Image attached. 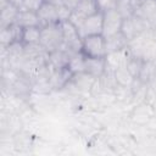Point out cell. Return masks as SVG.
I'll return each instance as SVG.
<instances>
[{
  "label": "cell",
  "instance_id": "7a4b0ae2",
  "mask_svg": "<svg viewBox=\"0 0 156 156\" xmlns=\"http://www.w3.org/2000/svg\"><path fill=\"white\" fill-rule=\"evenodd\" d=\"M151 29H152V26L150 24V22H147L146 20H144L136 15H133V16L123 20L121 33L129 41L140 34L150 32Z\"/></svg>",
  "mask_w": 156,
  "mask_h": 156
},
{
  "label": "cell",
  "instance_id": "52a82bcc",
  "mask_svg": "<svg viewBox=\"0 0 156 156\" xmlns=\"http://www.w3.org/2000/svg\"><path fill=\"white\" fill-rule=\"evenodd\" d=\"M37 13H38V17H39L40 27L52 24V23H60L58 17H57V7L55 5H52L51 2L46 1V0L39 7Z\"/></svg>",
  "mask_w": 156,
  "mask_h": 156
},
{
  "label": "cell",
  "instance_id": "2e32d148",
  "mask_svg": "<svg viewBox=\"0 0 156 156\" xmlns=\"http://www.w3.org/2000/svg\"><path fill=\"white\" fill-rule=\"evenodd\" d=\"M67 68L69 69V72L72 74L85 72V56H84V54L82 51L73 52L69 56V60H68V63H67Z\"/></svg>",
  "mask_w": 156,
  "mask_h": 156
},
{
  "label": "cell",
  "instance_id": "5bb4252c",
  "mask_svg": "<svg viewBox=\"0 0 156 156\" xmlns=\"http://www.w3.org/2000/svg\"><path fill=\"white\" fill-rule=\"evenodd\" d=\"M40 35H41V27L39 26L26 27V28H22L21 41L23 43V45L40 44Z\"/></svg>",
  "mask_w": 156,
  "mask_h": 156
},
{
  "label": "cell",
  "instance_id": "277c9868",
  "mask_svg": "<svg viewBox=\"0 0 156 156\" xmlns=\"http://www.w3.org/2000/svg\"><path fill=\"white\" fill-rule=\"evenodd\" d=\"M123 17L117 10H110L104 12V26H102V35L105 38L111 37L121 32Z\"/></svg>",
  "mask_w": 156,
  "mask_h": 156
},
{
  "label": "cell",
  "instance_id": "5b68a950",
  "mask_svg": "<svg viewBox=\"0 0 156 156\" xmlns=\"http://www.w3.org/2000/svg\"><path fill=\"white\" fill-rule=\"evenodd\" d=\"M102 26H104V13L98 11L84 21L83 26L79 29V34L82 39L87 35L102 34Z\"/></svg>",
  "mask_w": 156,
  "mask_h": 156
},
{
  "label": "cell",
  "instance_id": "603a6c76",
  "mask_svg": "<svg viewBox=\"0 0 156 156\" xmlns=\"http://www.w3.org/2000/svg\"><path fill=\"white\" fill-rule=\"evenodd\" d=\"M44 1L45 0H23V5L21 9H26V10H30V11L37 12Z\"/></svg>",
  "mask_w": 156,
  "mask_h": 156
},
{
  "label": "cell",
  "instance_id": "6da1fadb",
  "mask_svg": "<svg viewBox=\"0 0 156 156\" xmlns=\"http://www.w3.org/2000/svg\"><path fill=\"white\" fill-rule=\"evenodd\" d=\"M40 45L48 51H55L63 46V35L60 23H52L41 27Z\"/></svg>",
  "mask_w": 156,
  "mask_h": 156
},
{
  "label": "cell",
  "instance_id": "9a60e30c",
  "mask_svg": "<svg viewBox=\"0 0 156 156\" xmlns=\"http://www.w3.org/2000/svg\"><path fill=\"white\" fill-rule=\"evenodd\" d=\"M105 40H106V52L107 54L122 50V49L128 46V40L126 39V37L121 32L117 34H113L111 37L105 38Z\"/></svg>",
  "mask_w": 156,
  "mask_h": 156
},
{
  "label": "cell",
  "instance_id": "4316f807",
  "mask_svg": "<svg viewBox=\"0 0 156 156\" xmlns=\"http://www.w3.org/2000/svg\"><path fill=\"white\" fill-rule=\"evenodd\" d=\"M91 1H95V0H91Z\"/></svg>",
  "mask_w": 156,
  "mask_h": 156
},
{
  "label": "cell",
  "instance_id": "8fae6325",
  "mask_svg": "<svg viewBox=\"0 0 156 156\" xmlns=\"http://www.w3.org/2000/svg\"><path fill=\"white\" fill-rule=\"evenodd\" d=\"M106 71L105 57H87L85 56V73L93 76L94 78L101 77Z\"/></svg>",
  "mask_w": 156,
  "mask_h": 156
},
{
  "label": "cell",
  "instance_id": "e0dca14e",
  "mask_svg": "<svg viewBox=\"0 0 156 156\" xmlns=\"http://www.w3.org/2000/svg\"><path fill=\"white\" fill-rule=\"evenodd\" d=\"M140 58L144 62H156V41L149 35L144 43Z\"/></svg>",
  "mask_w": 156,
  "mask_h": 156
},
{
  "label": "cell",
  "instance_id": "ba28073f",
  "mask_svg": "<svg viewBox=\"0 0 156 156\" xmlns=\"http://www.w3.org/2000/svg\"><path fill=\"white\" fill-rule=\"evenodd\" d=\"M130 52L128 50V46L122 49V50H118V51H113V52H110L106 55L105 57V61H106V68L110 69V71H115L119 67H123L127 65L129 57H130Z\"/></svg>",
  "mask_w": 156,
  "mask_h": 156
},
{
  "label": "cell",
  "instance_id": "d6986e66",
  "mask_svg": "<svg viewBox=\"0 0 156 156\" xmlns=\"http://www.w3.org/2000/svg\"><path fill=\"white\" fill-rule=\"evenodd\" d=\"M138 6L139 4L136 0H118L116 10L122 15L123 18H128L135 13Z\"/></svg>",
  "mask_w": 156,
  "mask_h": 156
},
{
  "label": "cell",
  "instance_id": "44dd1931",
  "mask_svg": "<svg viewBox=\"0 0 156 156\" xmlns=\"http://www.w3.org/2000/svg\"><path fill=\"white\" fill-rule=\"evenodd\" d=\"M95 4H96L98 10L104 13L110 10H116L118 0H95Z\"/></svg>",
  "mask_w": 156,
  "mask_h": 156
},
{
  "label": "cell",
  "instance_id": "9c48e42d",
  "mask_svg": "<svg viewBox=\"0 0 156 156\" xmlns=\"http://www.w3.org/2000/svg\"><path fill=\"white\" fill-rule=\"evenodd\" d=\"M134 15L146 20L152 27H156V0H145L136 7Z\"/></svg>",
  "mask_w": 156,
  "mask_h": 156
},
{
  "label": "cell",
  "instance_id": "8992f818",
  "mask_svg": "<svg viewBox=\"0 0 156 156\" xmlns=\"http://www.w3.org/2000/svg\"><path fill=\"white\" fill-rule=\"evenodd\" d=\"M155 110L152 107V105L147 101L145 102H140L138 106H135V108L133 110L132 115H130V118L134 123L139 124V126H144V124H147L152 117L155 116Z\"/></svg>",
  "mask_w": 156,
  "mask_h": 156
},
{
  "label": "cell",
  "instance_id": "3957f363",
  "mask_svg": "<svg viewBox=\"0 0 156 156\" xmlns=\"http://www.w3.org/2000/svg\"><path fill=\"white\" fill-rule=\"evenodd\" d=\"M87 57H106V40L102 34L87 35L82 40V50Z\"/></svg>",
  "mask_w": 156,
  "mask_h": 156
},
{
  "label": "cell",
  "instance_id": "ffe728a7",
  "mask_svg": "<svg viewBox=\"0 0 156 156\" xmlns=\"http://www.w3.org/2000/svg\"><path fill=\"white\" fill-rule=\"evenodd\" d=\"M143 65H144V61H143L140 57L130 56L126 66H127L128 71L132 73V76H133L134 78H138V77H139V73H140V71H141Z\"/></svg>",
  "mask_w": 156,
  "mask_h": 156
},
{
  "label": "cell",
  "instance_id": "ac0fdd59",
  "mask_svg": "<svg viewBox=\"0 0 156 156\" xmlns=\"http://www.w3.org/2000/svg\"><path fill=\"white\" fill-rule=\"evenodd\" d=\"M113 74H115V79L117 82L118 85L121 87H130L134 82V77L132 76V73L128 71L127 66H123V67H119L117 69L113 71Z\"/></svg>",
  "mask_w": 156,
  "mask_h": 156
},
{
  "label": "cell",
  "instance_id": "cb8c5ba5",
  "mask_svg": "<svg viewBox=\"0 0 156 156\" xmlns=\"http://www.w3.org/2000/svg\"><path fill=\"white\" fill-rule=\"evenodd\" d=\"M79 2H80V0H65V6H67L68 9H71L73 11L78 6Z\"/></svg>",
  "mask_w": 156,
  "mask_h": 156
},
{
  "label": "cell",
  "instance_id": "484cf974",
  "mask_svg": "<svg viewBox=\"0 0 156 156\" xmlns=\"http://www.w3.org/2000/svg\"><path fill=\"white\" fill-rule=\"evenodd\" d=\"M151 37L156 41V27H152V29H151Z\"/></svg>",
  "mask_w": 156,
  "mask_h": 156
},
{
  "label": "cell",
  "instance_id": "7c38bea8",
  "mask_svg": "<svg viewBox=\"0 0 156 156\" xmlns=\"http://www.w3.org/2000/svg\"><path fill=\"white\" fill-rule=\"evenodd\" d=\"M16 24H18L21 28L26 27H33V26H39V17L35 11L26 10V9H20L17 18H16Z\"/></svg>",
  "mask_w": 156,
  "mask_h": 156
},
{
  "label": "cell",
  "instance_id": "d4e9b609",
  "mask_svg": "<svg viewBox=\"0 0 156 156\" xmlns=\"http://www.w3.org/2000/svg\"><path fill=\"white\" fill-rule=\"evenodd\" d=\"M46 1L51 2V4H52V5H55L56 7H58V6H62V5H65V0H46Z\"/></svg>",
  "mask_w": 156,
  "mask_h": 156
},
{
  "label": "cell",
  "instance_id": "30bf717a",
  "mask_svg": "<svg viewBox=\"0 0 156 156\" xmlns=\"http://www.w3.org/2000/svg\"><path fill=\"white\" fill-rule=\"evenodd\" d=\"M21 34H22V28L16 23L7 27H2L0 34V40L2 46L7 48L16 41H21Z\"/></svg>",
  "mask_w": 156,
  "mask_h": 156
},
{
  "label": "cell",
  "instance_id": "7402d4cb",
  "mask_svg": "<svg viewBox=\"0 0 156 156\" xmlns=\"http://www.w3.org/2000/svg\"><path fill=\"white\" fill-rule=\"evenodd\" d=\"M72 15V10L68 9L67 6L62 5L57 7V17H58V22H65V21H69V17Z\"/></svg>",
  "mask_w": 156,
  "mask_h": 156
},
{
  "label": "cell",
  "instance_id": "4fadbf2b",
  "mask_svg": "<svg viewBox=\"0 0 156 156\" xmlns=\"http://www.w3.org/2000/svg\"><path fill=\"white\" fill-rule=\"evenodd\" d=\"M18 11H20V9L11 2H6V4L1 5V18H0L1 20V28L16 23Z\"/></svg>",
  "mask_w": 156,
  "mask_h": 156
}]
</instances>
